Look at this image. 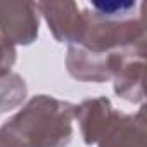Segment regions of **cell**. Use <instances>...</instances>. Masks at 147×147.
<instances>
[{
    "instance_id": "1",
    "label": "cell",
    "mask_w": 147,
    "mask_h": 147,
    "mask_svg": "<svg viewBox=\"0 0 147 147\" xmlns=\"http://www.w3.org/2000/svg\"><path fill=\"white\" fill-rule=\"evenodd\" d=\"M73 119L75 104L35 95L0 126V147H67Z\"/></svg>"
},
{
    "instance_id": "2",
    "label": "cell",
    "mask_w": 147,
    "mask_h": 147,
    "mask_svg": "<svg viewBox=\"0 0 147 147\" xmlns=\"http://www.w3.org/2000/svg\"><path fill=\"white\" fill-rule=\"evenodd\" d=\"M137 52H145V47L128 49L116 54H92L78 45H67L66 67L69 75L78 82L102 83L113 80L123 61Z\"/></svg>"
},
{
    "instance_id": "3",
    "label": "cell",
    "mask_w": 147,
    "mask_h": 147,
    "mask_svg": "<svg viewBox=\"0 0 147 147\" xmlns=\"http://www.w3.org/2000/svg\"><path fill=\"white\" fill-rule=\"evenodd\" d=\"M36 2H0V36L11 45H31L38 38Z\"/></svg>"
},
{
    "instance_id": "4",
    "label": "cell",
    "mask_w": 147,
    "mask_h": 147,
    "mask_svg": "<svg viewBox=\"0 0 147 147\" xmlns=\"http://www.w3.org/2000/svg\"><path fill=\"white\" fill-rule=\"evenodd\" d=\"M38 14L45 19L54 38L61 43L76 45L85 31L83 7L76 2H36Z\"/></svg>"
},
{
    "instance_id": "5",
    "label": "cell",
    "mask_w": 147,
    "mask_h": 147,
    "mask_svg": "<svg viewBox=\"0 0 147 147\" xmlns=\"http://www.w3.org/2000/svg\"><path fill=\"white\" fill-rule=\"evenodd\" d=\"M99 147H145V107L135 114L114 111L97 140Z\"/></svg>"
},
{
    "instance_id": "6",
    "label": "cell",
    "mask_w": 147,
    "mask_h": 147,
    "mask_svg": "<svg viewBox=\"0 0 147 147\" xmlns=\"http://www.w3.org/2000/svg\"><path fill=\"white\" fill-rule=\"evenodd\" d=\"M114 111L116 109L107 97L85 99L78 106H75V119L80 125V131L87 145L97 144Z\"/></svg>"
},
{
    "instance_id": "7",
    "label": "cell",
    "mask_w": 147,
    "mask_h": 147,
    "mask_svg": "<svg viewBox=\"0 0 147 147\" xmlns=\"http://www.w3.org/2000/svg\"><path fill=\"white\" fill-rule=\"evenodd\" d=\"M144 73H145V52H137L123 61L116 75L113 76L114 82V94L126 102L142 104L145 99L144 94Z\"/></svg>"
},
{
    "instance_id": "8",
    "label": "cell",
    "mask_w": 147,
    "mask_h": 147,
    "mask_svg": "<svg viewBox=\"0 0 147 147\" xmlns=\"http://www.w3.org/2000/svg\"><path fill=\"white\" fill-rule=\"evenodd\" d=\"M16 57H18L16 47L0 36V76L12 71V66L16 64Z\"/></svg>"
}]
</instances>
